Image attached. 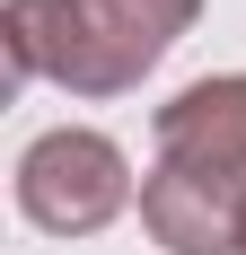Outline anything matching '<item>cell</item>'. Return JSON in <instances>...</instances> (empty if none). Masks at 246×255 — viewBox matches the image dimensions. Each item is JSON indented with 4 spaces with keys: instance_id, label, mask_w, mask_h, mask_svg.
Segmentation results:
<instances>
[{
    "instance_id": "6da1fadb",
    "label": "cell",
    "mask_w": 246,
    "mask_h": 255,
    "mask_svg": "<svg viewBox=\"0 0 246 255\" xmlns=\"http://www.w3.org/2000/svg\"><path fill=\"white\" fill-rule=\"evenodd\" d=\"M141 220L167 255H238L246 220V79H194L158 106V167L141 176Z\"/></svg>"
},
{
    "instance_id": "7a4b0ae2",
    "label": "cell",
    "mask_w": 246,
    "mask_h": 255,
    "mask_svg": "<svg viewBox=\"0 0 246 255\" xmlns=\"http://www.w3.org/2000/svg\"><path fill=\"white\" fill-rule=\"evenodd\" d=\"M202 0H9L0 44L9 79H53L71 97H123L194 26Z\"/></svg>"
},
{
    "instance_id": "3957f363",
    "label": "cell",
    "mask_w": 246,
    "mask_h": 255,
    "mask_svg": "<svg viewBox=\"0 0 246 255\" xmlns=\"http://www.w3.org/2000/svg\"><path fill=\"white\" fill-rule=\"evenodd\" d=\"M132 203V167L106 132H44V141H26L18 158V211L35 220L44 238H97L115 211Z\"/></svg>"
},
{
    "instance_id": "277c9868",
    "label": "cell",
    "mask_w": 246,
    "mask_h": 255,
    "mask_svg": "<svg viewBox=\"0 0 246 255\" xmlns=\"http://www.w3.org/2000/svg\"><path fill=\"white\" fill-rule=\"evenodd\" d=\"M238 255H246V220H238Z\"/></svg>"
}]
</instances>
